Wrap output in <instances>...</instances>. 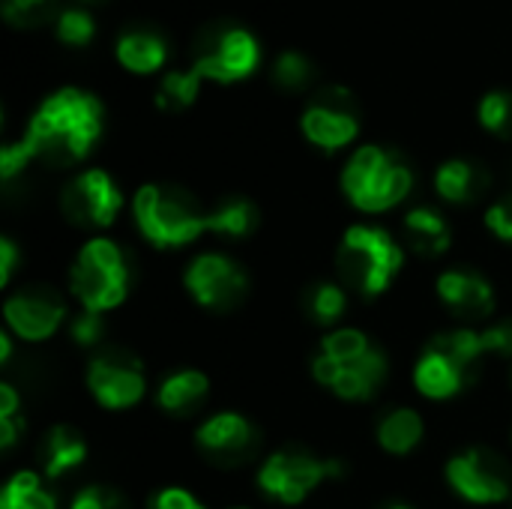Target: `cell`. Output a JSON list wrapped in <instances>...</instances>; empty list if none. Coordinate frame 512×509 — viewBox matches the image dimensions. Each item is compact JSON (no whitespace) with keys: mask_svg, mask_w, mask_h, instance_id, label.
Masks as SVG:
<instances>
[{"mask_svg":"<svg viewBox=\"0 0 512 509\" xmlns=\"http://www.w3.org/2000/svg\"><path fill=\"white\" fill-rule=\"evenodd\" d=\"M405 249L396 237L378 225H351L336 249V270L342 285L363 294L381 297L402 273Z\"/></svg>","mask_w":512,"mask_h":509,"instance_id":"5","label":"cell"},{"mask_svg":"<svg viewBox=\"0 0 512 509\" xmlns=\"http://www.w3.org/2000/svg\"><path fill=\"white\" fill-rule=\"evenodd\" d=\"M228 509H249V507H228Z\"/></svg>","mask_w":512,"mask_h":509,"instance_id":"43","label":"cell"},{"mask_svg":"<svg viewBox=\"0 0 512 509\" xmlns=\"http://www.w3.org/2000/svg\"><path fill=\"white\" fill-rule=\"evenodd\" d=\"M486 228L498 240L512 243V195H504L495 204H489V210H486Z\"/></svg>","mask_w":512,"mask_h":509,"instance_id":"35","label":"cell"},{"mask_svg":"<svg viewBox=\"0 0 512 509\" xmlns=\"http://www.w3.org/2000/svg\"><path fill=\"white\" fill-rule=\"evenodd\" d=\"M0 509H57L45 477L36 471H18L0 489Z\"/></svg>","mask_w":512,"mask_h":509,"instance_id":"24","label":"cell"},{"mask_svg":"<svg viewBox=\"0 0 512 509\" xmlns=\"http://www.w3.org/2000/svg\"><path fill=\"white\" fill-rule=\"evenodd\" d=\"M435 288H438L441 303L450 309V315L465 321V327H474V324L486 321L495 312V306H498L492 282L483 273L468 270V267L444 270L438 276Z\"/></svg>","mask_w":512,"mask_h":509,"instance_id":"16","label":"cell"},{"mask_svg":"<svg viewBox=\"0 0 512 509\" xmlns=\"http://www.w3.org/2000/svg\"><path fill=\"white\" fill-rule=\"evenodd\" d=\"M201 75L195 69H183V72H168L156 90V105L162 111H186L201 90Z\"/></svg>","mask_w":512,"mask_h":509,"instance_id":"27","label":"cell"},{"mask_svg":"<svg viewBox=\"0 0 512 509\" xmlns=\"http://www.w3.org/2000/svg\"><path fill=\"white\" fill-rule=\"evenodd\" d=\"M339 474H342V462L321 459L300 447H288L264 459V465L258 468V489L276 504L297 507L315 489H321L327 480Z\"/></svg>","mask_w":512,"mask_h":509,"instance_id":"8","label":"cell"},{"mask_svg":"<svg viewBox=\"0 0 512 509\" xmlns=\"http://www.w3.org/2000/svg\"><path fill=\"white\" fill-rule=\"evenodd\" d=\"M480 123L498 135V138H512V93L510 90H492L480 102Z\"/></svg>","mask_w":512,"mask_h":509,"instance_id":"30","label":"cell"},{"mask_svg":"<svg viewBox=\"0 0 512 509\" xmlns=\"http://www.w3.org/2000/svg\"><path fill=\"white\" fill-rule=\"evenodd\" d=\"M87 459V441L72 426H51L39 441V474L45 480H63Z\"/></svg>","mask_w":512,"mask_h":509,"instance_id":"18","label":"cell"},{"mask_svg":"<svg viewBox=\"0 0 512 509\" xmlns=\"http://www.w3.org/2000/svg\"><path fill=\"white\" fill-rule=\"evenodd\" d=\"M474 381L477 378L438 342H429L414 366V387L420 396H426L432 402H447V399L459 396L465 387H471Z\"/></svg>","mask_w":512,"mask_h":509,"instance_id":"17","label":"cell"},{"mask_svg":"<svg viewBox=\"0 0 512 509\" xmlns=\"http://www.w3.org/2000/svg\"><path fill=\"white\" fill-rule=\"evenodd\" d=\"M141 237L156 249H183L210 231V210L174 183H147L132 198Z\"/></svg>","mask_w":512,"mask_h":509,"instance_id":"3","label":"cell"},{"mask_svg":"<svg viewBox=\"0 0 512 509\" xmlns=\"http://www.w3.org/2000/svg\"><path fill=\"white\" fill-rule=\"evenodd\" d=\"M312 375L345 402H369L387 381V357L363 330L336 327L321 339Z\"/></svg>","mask_w":512,"mask_h":509,"instance_id":"2","label":"cell"},{"mask_svg":"<svg viewBox=\"0 0 512 509\" xmlns=\"http://www.w3.org/2000/svg\"><path fill=\"white\" fill-rule=\"evenodd\" d=\"M129 288L132 267L126 252L114 240L93 237L78 249L69 270V291L81 309L105 315L129 297Z\"/></svg>","mask_w":512,"mask_h":509,"instance_id":"6","label":"cell"},{"mask_svg":"<svg viewBox=\"0 0 512 509\" xmlns=\"http://www.w3.org/2000/svg\"><path fill=\"white\" fill-rule=\"evenodd\" d=\"M444 477L462 501L477 504V507L504 504L512 492L507 462L495 450H486V447H471V450L456 453L447 462Z\"/></svg>","mask_w":512,"mask_h":509,"instance_id":"11","label":"cell"},{"mask_svg":"<svg viewBox=\"0 0 512 509\" xmlns=\"http://www.w3.org/2000/svg\"><path fill=\"white\" fill-rule=\"evenodd\" d=\"M69 509H132V507H129V501H126L117 489L102 486V483H90V486H84V489H78V492H75V498H72Z\"/></svg>","mask_w":512,"mask_h":509,"instance_id":"32","label":"cell"},{"mask_svg":"<svg viewBox=\"0 0 512 509\" xmlns=\"http://www.w3.org/2000/svg\"><path fill=\"white\" fill-rule=\"evenodd\" d=\"M54 30H57V39L63 42V45H75V48H81V45H87L90 39H93V33H96V21H93V15L87 12V9H60V15H57V21H54Z\"/></svg>","mask_w":512,"mask_h":509,"instance_id":"31","label":"cell"},{"mask_svg":"<svg viewBox=\"0 0 512 509\" xmlns=\"http://www.w3.org/2000/svg\"><path fill=\"white\" fill-rule=\"evenodd\" d=\"M210 396V378L198 369H180L168 375L156 393V405L168 417H192Z\"/></svg>","mask_w":512,"mask_h":509,"instance_id":"20","label":"cell"},{"mask_svg":"<svg viewBox=\"0 0 512 509\" xmlns=\"http://www.w3.org/2000/svg\"><path fill=\"white\" fill-rule=\"evenodd\" d=\"M105 336V321L99 312L81 309L75 318H69V339L81 348H99Z\"/></svg>","mask_w":512,"mask_h":509,"instance_id":"33","label":"cell"},{"mask_svg":"<svg viewBox=\"0 0 512 509\" xmlns=\"http://www.w3.org/2000/svg\"><path fill=\"white\" fill-rule=\"evenodd\" d=\"M60 210L72 225L87 231H102L111 228L117 213L123 210V192L108 171L87 168L63 186Z\"/></svg>","mask_w":512,"mask_h":509,"instance_id":"13","label":"cell"},{"mask_svg":"<svg viewBox=\"0 0 512 509\" xmlns=\"http://www.w3.org/2000/svg\"><path fill=\"white\" fill-rule=\"evenodd\" d=\"M30 162H33V153H30V147H27L24 138L15 141V144H3V147H0V177H3V180L18 177Z\"/></svg>","mask_w":512,"mask_h":509,"instance_id":"34","label":"cell"},{"mask_svg":"<svg viewBox=\"0 0 512 509\" xmlns=\"http://www.w3.org/2000/svg\"><path fill=\"white\" fill-rule=\"evenodd\" d=\"M195 447L216 468H240L261 453V432L243 414L222 411L198 426Z\"/></svg>","mask_w":512,"mask_h":509,"instance_id":"14","label":"cell"},{"mask_svg":"<svg viewBox=\"0 0 512 509\" xmlns=\"http://www.w3.org/2000/svg\"><path fill=\"white\" fill-rule=\"evenodd\" d=\"M183 285L189 297L210 312H231L249 294L246 270L225 252H201L186 264Z\"/></svg>","mask_w":512,"mask_h":509,"instance_id":"12","label":"cell"},{"mask_svg":"<svg viewBox=\"0 0 512 509\" xmlns=\"http://www.w3.org/2000/svg\"><path fill=\"white\" fill-rule=\"evenodd\" d=\"M405 240L420 258H441L450 249L453 231L441 210L435 207H414L405 216Z\"/></svg>","mask_w":512,"mask_h":509,"instance_id":"21","label":"cell"},{"mask_svg":"<svg viewBox=\"0 0 512 509\" xmlns=\"http://www.w3.org/2000/svg\"><path fill=\"white\" fill-rule=\"evenodd\" d=\"M87 390L108 411L135 408L147 393L144 363L126 348H99L87 363Z\"/></svg>","mask_w":512,"mask_h":509,"instance_id":"10","label":"cell"},{"mask_svg":"<svg viewBox=\"0 0 512 509\" xmlns=\"http://www.w3.org/2000/svg\"><path fill=\"white\" fill-rule=\"evenodd\" d=\"M300 129L309 144L324 153H336L348 147L360 132V102L342 84H327L312 93L303 108Z\"/></svg>","mask_w":512,"mask_h":509,"instance_id":"9","label":"cell"},{"mask_svg":"<svg viewBox=\"0 0 512 509\" xmlns=\"http://www.w3.org/2000/svg\"><path fill=\"white\" fill-rule=\"evenodd\" d=\"M414 186L408 162L381 144H366L351 153L342 168V192L360 213H387L399 207Z\"/></svg>","mask_w":512,"mask_h":509,"instance_id":"4","label":"cell"},{"mask_svg":"<svg viewBox=\"0 0 512 509\" xmlns=\"http://www.w3.org/2000/svg\"><path fill=\"white\" fill-rule=\"evenodd\" d=\"M102 135V102L81 87H60L51 93L27 123L24 141L33 159L66 168L90 156Z\"/></svg>","mask_w":512,"mask_h":509,"instance_id":"1","label":"cell"},{"mask_svg":"<svg viewBox=\"0 0 512 509\" xmlns=\"http://www.w3.org/2000/svg\"><path fill=\"white\" fill-rule=\"evenodd\" d=\"M57 15H60L57 0H3V18L12 27H24V30L45 27L57 21Z\"/></svg>","mask_w":512,"mask_h":509,"instance_id":"29","label":"cell"},{"mask_svg":"<svg viewBox=\"0 0 512 509\" xmlns=\"http://www.w3.org/2000/svg\"><path fill=\"white\" fill-rule=\"evenodd\" d=\"M12 357V333H0V363H9Z\"/></svg>","mask_w":512,"mask_h":509,"instance_id":"40","label":"cell"},{"mask_svg":"<svg viewBox=\"0 0 512 509\" xmlns=\"http://www.w3.org/2000/svg\"><path fill=\"white\" fill-rule=\"evenodd\" d=\"M489 171L474 159H447L435 171V189L450 204H474L489 192Z\"/></svg>","mask_w":512,"mask_h":509,"instance_id":"19","label":"cell"},{"mask_svg":"<svg viewBox=\"0 0 512 509\" xmlns=\"http://www.w3.org/2000/svg\"><path fill=\"white\" fill-rule=\"evenodd\" d=\"M303 312L309 315L312 324L336 330V324L348 312L345 285H339V282H315V285H309L306 294H303Z\"/></svg>","mask_w":512,"mask_h":509,"instance_id":"25","label":"cell"},{"mask_svg":"<svg viewBox=\"0 0 512 509\" xmlns=\"http://www.w3.org/2000/svg\"><path fill=\"white\" fill-rule=\"evenodd\" d=\"M273 84L288 90V93H297V90H306L312 81H315V66L306 54L300 51H285L276 57L273 63V72H270Z\"/></svg>","mask_w":512,"mask_h":509,"instance_id":"28","label":"cell"},{"mask_svg":"<svg viewBox=\"0 0 512 509\" xmlns=\"http://www.w3.org/2000/svg\"><path fill=\"white\" fill-rule=\"evenodd\" d=\"M258 222H261L258 207L249 198H240V195L225 198V201H219V207L210 210V231L222 234V237H231V240L249 237L258 228Z\"/></svg>","mask_w":512,"mask_h":509,"instance_id":"26","label":"cell"},{"mask_svg":"<svg viewBox=\"0 0 512 509\" xmlns=\"http://www.w3.org/2000/svg\"><path fill=\"white\" fill-rule=\"evenodd\" d=\"M261 60V45L258 39L228 21H213L198 30L192 42V66L201 78L219 81V84H234L249 78L258 69Z\"/></svg>","mask_w":512,"mask_h":509,"instance_id":"7","label":"cell"},{"mask_svg":"<svg viewBox=\"0 0 512 509\" xmlns=\"http://www.w3.org/2000/svg\"><path fill=\"white\" fill-rule=\"evenodd\" d=\"M426 435V423L414 408H390L375 429L378 447L390 456H408L420 447Z\"/></svg>","mask_w":512,"mask_h":509,"instance_id":"23","label":"cell"},{"mask_svg":"<svg viewBox=\"0 0 512 509\" xmlns=\"http://www.w3.org/2000/svg\"><path fill=\"white\" fill-rule=\"evenodd\" d=\"M18 246H15V240H9V237H0V285L6 288L9 282H12V276H15V267H18Z\"/></svg>","mask_w":512,"mask_h":509,"instance_id":"37","label":"cell"},{"mask_svg":"<svg viewBox=\"0 0 512 509\" xmlns=\"http://www.w3.org/2000/svg\"><path fill=\"white\" fill-rule=\"evenodd\" d=\"M384 509H414V507H408V504H390V507H384Z\"/></svg>","mask_w":512,"mask_h":509,"instance_id":"41","label":"cell"},{"mask_svg":"<svg viewBox=\"0 0 512 509\" xmlns=\"http://www.w3.org/2000/svg\"><path fill=\"white\" fill-rule=\"evenodd\" d=\"M147 509H207L192 492L180 489V486H168V489H159Z\"/></svg>","mask_w":512,"mask_h":509,"instance_id":"36","label":"cell"},{"mask_svg":"<svg viewBox=\"0 0 512 509\" xmlns=\"http://www.w3.org/2000/svg\"><path fill=\"white\" fill-rule=\"evenodd\" d=\"M21 432V420H0V450H12Z\"/></svg>","mask_w":512,"mask_h":509,"instance_id":"39","label":"cell"},{"mask_svg":"<svg viewBox=\"0 0 512 509\" xmlns=\"http://www.w3.org/2000/svg\"><path fill=\"white\" fill-rule=\"evenodd\" d=\"M165 57H168V45H165L162 33H156L153 27H129L117 39V60L129 72L150 75V72L162 69Z\"/></svg>","mask_w":512,"mask_h":509,"instance_id":"22","label":"cell"},{"mask_svg":"<svg viewBox=\"0 0 512 509\" xmlns=\"http://www.w3.org/2000/svg\"><path fill=\"white\" fill-rule=\"evenodd\" d=\"M6 330L21 342H45L66 321V303L48 288H24L3 300Z\"/></svg>","mask_w":512,"mask_h":509,"instance_id":"15","label":"cell"},{"mask_svg":"<svg viewBox=\"0 0 512 509\" xmlns=\"http://www.w3.org/2000/svg\"><path fill=\"white\" fill-rule=\"evenodd\" d=\"M84 3H102V0H84Z\"/></svg>","mask_w":512,"mask_h":509,"instance_id":"42","label":"cell"},{"mask_svg":"<svg viewBox=\"0 0 512 509\" xmlns=\"http://www.w3.org/2000/svg\"><path fill=\"white\" fill-rule=\"evenodd\" d=\"M21 408V396L12 384H0V420H15Z\"/></svg>","mask_w":512,"mask_h":509,"instance_id":"38","label":"cell"}]
</instances>
